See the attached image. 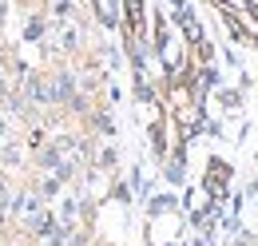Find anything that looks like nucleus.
Masks as SVG:
<instances>
[{"instance_id":"f257e3e1","label":"nucleus","mask_w":258,"mask_h":246,"mask_svg":"<svg viewBox=\"0 0 258 246\" xmlns=\"http://www.w3.org/2000/svg\"><path fill=\"white\" fill-rule=\"evenodd\" d=\"M119 36H123V52L135 72V88H143V72H147V52H151V12L147 0H119Z\"/></svg>"},{"instance_id":"f03ea898","label":"nucleus","mask_w":258,"mask_h":246,"mask_svg":"<svg viewBox=\"0 0 258 246\" xmlns=\"http://www.w3.org/2000/svg\"><path fill=\"white\" fill-rule=\"evenodd\" d=\"M183 230H187V215H183L179 199H171V195L151 199L147 222H143V238H147V246H175L179 238H183Z\"/></svg>"},{"instance_id":"7ed1b4c3","label":"nucleus","mask_w":258,"mask_h":246,"mask_svg":"<svg viewBox=\"0 0 258 246\" xmlns=\"http://www.w3.org/2000/svg\"><path fill=\"white\" fill-rule=\"evenodd\" d=\"M219 16H223L226 32L246 44V48H258V4L254 0H207Z\"/></svg>"},{"instance_id":"20e7f679","label":"nucleus","mask_w":258,"mask_h":246,"mask_svg":"<svg viewBox=\"0 0 258 246\" xmlns=\"http://www.w3.org/2000/svg\"><path fill=\"white\" fill-rule=\"evenodd\" d=\"M230 163L226 159H207V171H203V191L211 203H223L226 199V187H230Z\"/></svg>"},{"instance_id":"39448f33","label":"nucleus","mask_w":258,"mask_h":246,"mask_svg":"<svg viewBox=\"0 0 258 246\" xmlns=\"http://www.w3.org/2000/svg\"><path fill=\"white\" fill-rule=\"evenodd\" d=\"M92 12L103 28H115L119 24V0H92Z\"/></svg>"}]
</instances>
